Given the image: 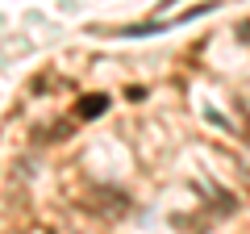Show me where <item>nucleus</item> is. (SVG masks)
I'll return each instance as SVG.
<instances>
[{
  "label": "nucleus",
  "instance_id": "f257e3e1",
  "mask_svg": "<svg viewBox=\"0 0 250 234\" xmlns=\"http://www.w3.org/2000/svg\"><path fill=\"white\" fill-rule=\"evenodd\" d=\"M104 109H108V96H100V92H96V96H83V100H80V117H83V121L100 117Z\"/></svg>",
  "mask_w": 250,
  "mask_h": 234
}]
</instances>
